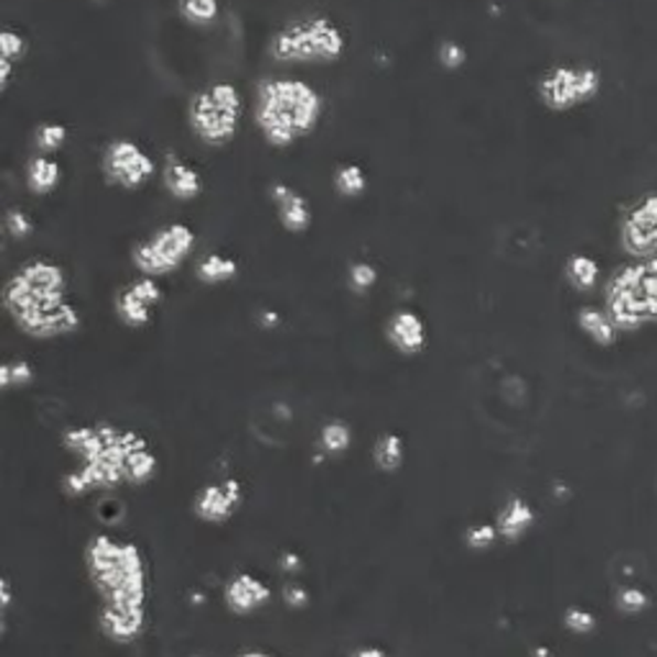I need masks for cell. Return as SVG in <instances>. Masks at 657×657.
<instances>
[{"label":"cell","instance_id":"6da1fadb","mask_svg":"<svg viewBox=\"0 0 657 657\" xmlns=\"http://www.w3.org/2000/svg\"><path fill=\"white\" fill-rule=\"evenodd\" d=\"M98 599V629L108 643L131 645L150 622V568L142 547L114 535H93L83 550Z\"/></svg>","mask_w":657,"mask_h":657},{"label":"cell","instance_id":"7a4b0ae2","mask_svg":"<svg viewBox=\"0 0 657 657\" xmlns=\"http://www.w3.org/2000/svg\"><path fill=\"white\" fill-rule=\"evenodd\" d=\"M62 448L75 467L62 478L67 496H88L121 486H147L160 473V457L150 440L137 429L93 421L62 432Z\"/></svg>","mask_w":657,"mask_h":657},{"label":"cell","instance_id":"3957f363","mask_svg":"<svg viewBox=\"0 0 657 657\" xmlns=\"http://www.w3.org/2000/svg\"><path fill=\"white\" fill-rule=\"evenodd\" d=\"M3 306L31 340H60L83 324L80 311L67 295L65 270L52 260L21 265L3 288Z\"/></svg>","mask_w":657,"mask_h":657},{"label":"cell","instance_id":"277c9868","mask_svg":"<svg viewBox=\"0 0 657 657\" xmlns=\"http://www.w3.org/2000/svg\"><path fill=\"white\" fill-rule=\"evenodd\" d=\"M324 98L314 85L293 77L262 80L255 98V123L270 147H293L311 137L322 121Z\"/></svg>","mask_w":657,"mask_h":657},{"label":"cell","instance_id":"5b68a950","mask_svg":"<svg viewBox=\"0 0 657 657\" xmlns=\"http://www.w3.org/2000/svg\"><path fill=\"white\" fill-rule=\"evenodd\" d=\"M606 314L620 332H639L657 322V260L624 265L604 288Z\"/></svg>","mask_w":657,"mask_h":657},{"label":"cell","instance_id":"8992f818","mask_svg":"<svg viewBox=\"0 0 657 657\" xmlns=\"http://www.w3.org/2000/svg\"><path fill=\"white\" fill-rule=\"evenodd\" d=\"M344 46L342 29L324 15L288 23L270 39L272 60L283 65H332L342 60Z\"/></svg>","mask_w":657,"mask_h":657},{"label":"cell","instance_id":"52a82bcc","mask_svg":"<svg viewBox=\"0 0 657 657\" xmlns=\"http://www.w3.org/2000/svg\"><path fill=\"white\" fill-rule=\"evenodd\" d=\"M187 123L208 147H224L237 137L241 123V93L231 83H214L195 93L187 104Z\"/></svg>","mask_w":657,"mask_h":657},{"label":"cell","instance_id":"ba28073f","mask_svg":"<svg viewBox=\"0 0 657 657\" xmlns=\"http://www.w3.org/2000/svg\"><path fill=\"white\" fill-rule=\"evenodd\" d=\"M601 73L591 65H558L539 77L537 96L545 108L554 114L573 111L591 104L601 93Z\"/></svg>","mask_w":657,"mask_h":657},{"label":"cell","instance_id":"9c48e42d","mask_svg":"<svg viewBox=\"0 0 657 657\" xmlns=\"http://www.w3.org/2000/svg\"><path fill=\"white\" fill-rule=\"evenodd\" d=\"M195 249V231L187 224H170L139 241L131 252L134 268L147 278L172 276Z\"/></svg>","mask_w":657,"mask_h":657},{"label":"cell","instance_id":"30bf717a","mask_svg":"<svg viewBox=\"0 0 657 657\" xmlns=\"http://www.w3.org/2000/svg\"><path fill=\"white\" fill-rule=\"evenodd\" d=\"M100 168H104L108 183L123 187V191H137V187L150 183V177L154 175L152 158L131 139H116L108 144Z\"/></svg>","mask_w":657,"mask_h":657},{"label":"cell","instance_id":"8fae6325","mask_svg":"<svg viewBox=\"0 0 657 657\" xmlns=\"http://www.w3.org/2000/svg\"><path fill=\"white\" fill-rule=\"evenodd\" d=\"M620 239L635 260H657V193H647L624 214Z\"/></svg>","mask_w":657,"mask_h":657},{"label":"cell","instance_id":"7c38bea8","mask_svg":"<svg viewBox=\"0 0 657 657\" xmlns=\"http://www.w3.org/2000/svg\"><path fill=\"white\" fill-rule=\"evenodd\" d=\"M245 504V483L234 475L206 483L193 498V514L203 524H226Z\"/></svg>","mask_w":657,"mask_h":657},{"label":"cell","instance_id":"4fadbf2b","mask_svg":"<svg viewBox=\"0 0 657 657\" xmlns=\"http://www.w3.org/2000/svg\"><path fill=\"white\" fill-rule=\"evenodd\" d=\"M162 301V286L158 278H137L116 295V316L129 328H142L152 322L154 309Z\"/></svg>","mask_w":657,"mask_h":657},{"label":"cell","instance_id":"5bb4252c","mask_svg":"<svg viewBox=\"0 0 657 657\" xmlns=\"http://www.w3.org/2000/svg\"><path fill=\"white\" fill-rule=\"evenodd\" d=\"M272 601L270 585L252 573H234L226 581L224 604L234 616H252Z\"/></svg>","mask_w":657,"mask_h":657},{"label":"cell","instance_id":"9a60e30c","mask_svg":"<svg viewBox=\"0 0 657 657\" xmlns=\"http://www.w3.org/2000/svg\"><path fill=\"white\" fill-rule=\"evenodd\" d=\"M386 334H388L390 347L398 349L406 357L419 355V352L427 347V324L417 311H409V309L396 311V314L388 319Z\"/></svg>","mask_w":657,"mask_h":657},{"label":"cell","instance_id":"2e32d148","mask_svg":"<svg viewBox=\"0 0 657 657\" xmlns=\"http://www.w3.org/2000/svg\"><path fill=\"white\" fill-rule=\"evenodd\" d=\"M535 521H537L535 506H531L527 498L511 496L506 498L504 506L498 508L496 521L493 524H496L498 537L504 539V542L514 545V542H521V539L529 535L531 527H535Z\"/></svg>","mask_w":657,"mask_h":657},{"label":"cell","instance_id":"e0dca14e","mask_svg":"<svg viewBox=\"0 0 657 657\" xmlns=\"http://www.w3.org/2000/svg\"><path fill=\"white\" fill-rule=\"evenodd\" d=\"M270 198L278 208L280 226L291 234H301L311 226V208L303 195L295 187L286 183H276L270 187Z\"/></svg>","mask_w":657,"mask_h":657},{"label":"cell","instance_id":"ac0fdd59","mask_svg":"<svg viewBox=\"0 0 657 657\" xmlns=\"http://www.w3.org/2000/svg\"><path fill=\"white\" fill-rule=\"evenodd\" d=\"M164 191H168L175 201H195L203 193L201 172L191 168V164L180 162L177 158H170L162 172Z\"/></svg>","mask_w":657,"mask_h":657},{"label":"cell","instance_id":"d6986e66","mask_svg":"<svg viewBox=\"0 0 657 657\" xmlns=\"http://www.w3.org/2000/svg\"><path fill=\"white\" fill-rule=\"evenodd\" d=\"M578 326H581V332L589 336L593 344H599V347H612L616 336H620V328L612 322V316L606 314V309L583 306L578 311Z\"/></svg>","mask_w":657,"mask_h":657},{"label":"cell","instance_id":"ffe728a7","mask_svg":"<svg viewBox=\"0 0 657 657\" xmlns=\"http://www.w3.org/2000/svg\"><path fill=\"white\" fill-rule=\"evenodd\" d=\"M62 180L60 162L50 158V154H36L26 164V185L34 195H50L57 191Z\"/></svg>","mask_w":657,"mask_h":657},{"label":"cell","instance_id":"44dd1931","mask_svg":"<svg viewBox=\"0 0 657 657\" xmlns=\"http://www.w3.org/2000/svg\"><path fill=\"white\" fill-rule=\"evenodd\" d=\"M406 460V444L398 434L386 432L373 444V463L380 473H396Z\"/></svg>","mask_w":657,"mask_h":657},{"label":"cell","instance_id":"7402d4cb","mask_svg":"<svg viewBox=\"0 0 657 657\" xmlns=\"http://www.w3.org/2000/svg\"><path fill=\"white\" fill-rule=\"evenodd\" d=\"M566 278L570 288H575L578 293H589L599 283L601 268L589 255H570L566 262Z\"/></svg>","mask_w":657,"mask_h":657},{"label":"cell","instance_id":"603a6c76","mask_svg":"<svg viewBox=\"0 0 657 657\" xmlns=\"http://www.w3.org/2000/svg\"><path fill=\"white\" fill-rule=\"evenodd\" d=\"M23 57H26V39L11 29H3V34H0V85H3V90L11 85L15 62H21Z\"/></svg>","mask_w":657,"mask_h":657},{"label":"cell","instance_id":"cb8c5ba5","mask_svg":"<svg viewBox=\"0 0 657 657\" xmlns=\"http://www.w3.org/2000/svg\"><path fill=\"white\" fill-rule=\"evenodd\" d=\"M237 272H239L237 260L214 252L203 257L198 262V270H195V276H198L201 283L206 286H222V283H229L231 278H237Z\"/></svg>","mask_w":657,"mask_h":657},{"label":"cell","instance_id":"d4e9b609","mask_svg":"<svg viewBox=\"0 0 657 657\" xmlns=\"http://www.w3.org/2000/svg\"><path fill=\"white\" fill-rule=\"evenodd\" d=\"M352 448V429L342 419L326 421L319 432V452L324 457H342Z\"/></svg>","mask_w":657,"mask_h":657},{"label":"cell","instance_id":"484cf974","mask_svg":"<svg viewBox=\"0 0 657 657\" xmlns=\"http://www.w3.org/2000/svg\"><path fill=\"white\" fill-rule=\"evenodd\" d=\"M177 8L191 26H211L218 19V0H177Z\"/></svg>","mask_w":657,"mask_h":657},{"label":"cell","instance_id":"4316f807","mask_svg":"<svg viewBox=\"0 0 657 657\" xmlns=\"http://www.w3.org/2000/svg\"><path fill=\"white\" fill-rule=\"evenodd\" d=\"M334 187L344 198H359V195L367 191V177L363 168H357V164H344V168L336 170Z\"/></svg>","mask_w":657,"mask_h":657},{"label":"cell","instance_id":"83f0119b","mask_svg":"<svg viewBox=\"0 0 657 657\" xmlns=\"http://www.w3.org/2000/svg\"><path fill=\"white\" fill-rule=\"evenodd\" d=\"M67 142V129L62 127V123H44V127L36 129V137H34V144H36V152L39 154H57L62 147Z\"/></svg>","mask_w":657,"mask_h":657},{"label":"cell","instance_id":"f1b7e54d","mask_svg":"<svg viewBox=\"0 0 657 657\" xmlns=\"http://www.w3.org/2000/svg\"><path fill=\"white\" fill-rule=\"evenodd\" d=\"M31 380H34V367H31L26 359H8V363L0 367V386L6 390L23 388L29 386Z\"/></svg>","mask_w":657,"mask_h":657},{"label":"cell","instance_id":"f546056e","mask_svg":"<svg viewBox=\"0 0 657 657\" xmlns=\"http://www.w3.org/2000/svg\"><path fill=\"white\" fill-rule=\"evenodd\" d=\"M647 606H650V596H647L639 585H624V589L616 593V608H620L622 614L637 616L647 612Z\"/></svg>","mask_w":657,"mask_h":657},{"label":"cell","instance_id":"4dcf8cb0","mask_svg":"<svg viewBox=\"0 0 657 657\" xmlns=\"http://www.w3.org/2000/svg\"><path fill=\"white\" fill-rule=\"evenodd\" d=\"M498 539L500 537H498L496 524H491V521H478V524H473V527H467V531H465V545L475 552L491 550Z\"/></svg>","mask_w":657,"mask_h":657},{"label":"cell","instance_id":"1f68e13d","mask_svg":"<svg viewBox=\"0 0 657 657\" xmlns=\"http://www.w3.org/2000/svg\"><path fill=\"white\" fill-rule=\"evenodd\" d=\"M562 624H566L568 632H573V635H591L593 629H596V616H593L589 608L583 606H570L566 616H562Z\"/></svg>","mask_w":657,"mask_h":657},{"label":"cell","instance_id":"d6a6232c","mask_svg":"<svg viewBox=\"0 0 657 657\" xmlns=\"http://www.w3.org/2000/svg\"><path fill=\"white\" fill-rule=\"evenodd\" d=\"M378 283V270L373 268L370 262H355L349 268V288L355 293H367L370 291V288Z\"/></svg>","mask_w":657,"mask_h":657},{"label":"cell","instance_id":"836d02e7","mask_svg":"<svg viewBox=\"0 0 657 657\" xmlns=\"http://www.w3.org/2000/svg\"><path fill=\"white\" fill-rule=\"evenodd\" d=\"M6 231L8 237L13 239H26L31 231H34V224H31V218L23 214V211H8L6 214Z\"/></svg>","mask_w":657,"mask_h":657},{"label":"cell","instance_id":"e575fe53","mask_svg":"<svg viewBox=\"0 0 657 657\" xmlns=\"http://www.w3.org/2000/svg\"><path fill=\"white\" fill-rule=\"evenodd\" d=\"M440 62H442V67H448V69H460L467 62L465 46L457 42H444L440 46Z\"/></svg>","mask_w":657,"mask_h":657},{"label":"cell","instance_id":"d590c367","mask_svg":"<svg viewBox=\"0 0 657 657\" xmlns=\"http://www.w3.org/2000/svg\"><path fill=\"white\" fill-rule=\"evenodd\" d=\"M11 606H13V585H11V578H3V583H0V608H3L0 620H3V629L8 627V614H11Z\"/></svg>","mask_w":657,"mask_h":657},{"label":"cell","instance_id":"8d00e7d4","mask_svg":"<svg viewBox=\"0 0 657 657\" xmlns=\"http://www.w3.org/2000/svg\"><path fill=\"white\" fill-rule=\"evenodd\" d=\"M349 657H390V653L380 645H359L349 653Z\"/></svg>","mask_w":657,"mask_h":657},{"label":"cell","instance_id":"74e56055","mask_svg":"<svg viewBox=\"0 0 657 657\" xmlns=\"http://www.w3.org/2000/svg\"><path fill=\"white\" fill-rule=\"evenodd\" d=\"M286 601L291 606H303L309 601V593L301 589V585H291V589L286 591Z\"/></svg>","mask_w":657,"mask_h":657},{"label":"cell","instance_id":"f35d334b","mask_svg":"<svg viewBox=\"0 0 657 657\" xmlns=\"http://www.w3.org/2000/svg\"><path fill=\"white\" fill-rule=\"evenodd\" d=\"M237 657H276V655L268 653V650H245V653H239Z\"/></svg>","mask_w":657,"mask_h":657},{"label":"cell","instance_id":"ab89813d","mask_svg":"<svg viewBox=\"0 0 657 657\" xmlns=\"http://www.w3.org/2000/svg\"><path fill=\"white\" fill-rule=\"evenodd\" d=\"M193 657H198V655H193Z\"/></svg>","mask_w":657,"mask_h":657}]
</instances>
